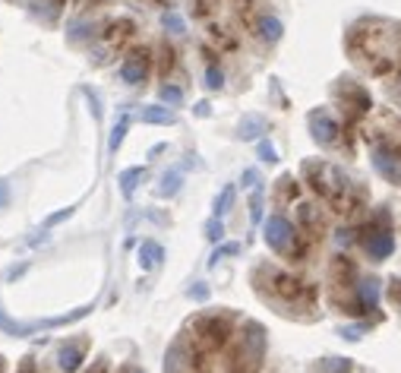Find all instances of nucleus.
<instances>
[{"label": "nucleus", "mask_w": 401, "mask_h": 373, "mask_svg": "<svg viewBox=\"0 0 401 373\" xmlns=\"http://www.w3.org/2000/svg\"><path fill=\"white\" fill-rule=\"evenodd\" d=\"M303 177L313 187V193H320L326 199V206H332L335 212H354V209H361L357 190H354L351 177L344 175L341 168L328 165V162H303Z\"/></svg>", "instance_id": "nucleus-1"}, {"label": "nucleus", "mask_w": 401, "mask_h": 373, "mask_svg": "<svg viewBox=\"0 0 401 373\" xmlns=\"http://www.w3.org/2000/svg\"><path fill=\"white\" fill-rule=\"evenodd\" d=\"M262 357H266V329L259 323H246L228 361V373H256L262 367Z\"/></svg>", "instance_id": "nucleus-2"}, {"label": "nucleus", "mask_w": 401, "mask_h": 373, "mask_svg": "<svg viewBox=\"0 0 401 373\" xmlns=\"http://www.w3.org/2000/svg\"><path fill=\"white\" fill-rule=\"evenodd\" d=\"M228 339H231L228 316L209 313V316H196V320H193V345H196V351H203L205 357L224 348Z\"/></svg>", "instance_id": "nucleus-3"}, {"label": "nucleus", "mask_w": 401, "mask_h": 373, "mask_svg": "<svg viewBox=\"0 0 401 373\" xmlns=\"http://www.w3.org/2000/svg\"><path fill=\"white\" fill-rule=\"evenodd\" d=\"M92 304H86V307L73 310V313H64V316H44V320H32V323H16V320H10L3 310H0V332H7V335H13V339H29V335H35V332L41 329H57V326H70V323H79L82 316L92 313Z\"/></svg>", "instance_id": "nucleus-4"}, {"label": "nucleus", "mask_w": 401, "mask_h": 373, "mask_svg": "<svg viewBox=\"0 0 401 373\" xmlns=\"http://www.w3.org/2000/svg\"><path fill=\"white\" fill-rule=\"evenodd\" d=\"M266 244H269L275 253H285V257H300L303 253L294 224L287 222L285 216H272L269 222H266Z\"/></svg>", "instance_id": "nucleus-5"}, {"label": "nucleus", "mask_w": 401, "mask_h": 373, "mask_svg": "<svg viewBox=\"0 0 401 373\" xmlns=\"http://www.w3.org/2000/svg\"><path fill=\"white\" fill-rule=\"evenodd\" d=\"M272 291L279 294L285 304H297V300H310L313 291L307 288V282H300V279H294V275L287 272H272Z\"/></svg>", "instance_id": "nucleus-6"}, {"label": "nucleus", "mask_w": 401, "mask_h": 373, "mask_svg": "<svg viewBox=\"0 0 401 373\" xmlns=\"http://www.w3.org/2000/svg\"><path fill=\"white\" fill-rule=\"evenodd\" d=\"M310 133L320 146H335L338 142V124L332 120L328 111H313L310 114Z\"/></svg>", "instance_id": "nucleus-7"}, {"label": "nucleus", "mask_w": 401, "mask_h": 373, "mask_svg": "<svg viewBox=\"0 0 401 373\" xmlns=\"http://www.w3.org/2000/svg\"><path fill=\"white\" fill-rule=\"evenodd\" d=\"M373 165H376V171L385 177V181H392L401 187V152L383 146V149L373 152Z\"/></svg>", "instance_id": "nucleus-8"}, {"label": "nucleus", "mask_w": 401, "mask_h": 373, "mask_svg": "<svg viewBox=\"0 0 401 373\" xmlns=\"http://www.w3.org/2000/svg\"><path fill=\"white\" fill-rule=\"evenodd\" d=\"M361 244L370 259H385V257H392V250H395V237L389 231H370L361 237Z\"/></svg>", "instance_id": "nucleus-9"}, {"label": "nucleus", "mask_w": 401, "mask_h": 373, "mask_svg": "<svg viewBox=\"0 0 401 373\" xmlns=\"http://www.w3.org/2000/svg\"><path fill=\"white\" fill-rule=\"evenodd\" d=\"M146 76H148V54H146V51H136V54H130V57L123 60V66H120V79H123V83L140 86Z\"/></svg>", "instance_id": "nucleus-10"}, {"label": "nucleus", "mask_w": 401, "mask_h": 373, "mask_svg": "<svg viewBox=\"0 0 401 373\" xmlns=\"http://www.w3.org/2000/svg\"><path fill=\"white\" fill-rule=\"evenodd\" d=\"M376 298H379V282L367 279V282L354 285V313H370V310H376Z\"/></svg>", "instance_id": "nucleus-11"}, {"label": "nucleus", "mask_w": 401, "mask_h": 373, "mask_svg": "<svg viewBox=\"0 0 401 373\" xmlns=\"http://www.w3.org/2000/svg\"><path fill=\"white\" fill-rule=\"evenodd\" d=\"M86 361V342H70V345H60L57 351V367L64 373H76Z\"/></svg>", "instance_id": "nucleus-12"}, {"label": "nucleus", "mask_w": 401, "mask_h": 373, "mask_svg": "<svg viewBox=\"0 0 401 373\" xmlns=\"http://www.w3.org/2000/svg\"><path fill=\"white\" fill-rule=\"evenodd\" d=\"M344 111L351 117H363L370 111V95L367 89H361V86H344Z\"/></svg>", "instance_id": "nucleus-13"}, {"label": "nucleus", "mask_w": 401, "mask_h": 373, "mask_svg": "<svg viewBox=\"0 0 401 373\" xmlns=\"http://www.w3.org/2000/svg\"><path fill=\"white\" fill-rule=\"evenodd\" d=\"M281 32H285L281 19H275V16H259L256 19V35H259L266 44H275L281 38Z\"/></svg>", "instance_id": "nucleus-14"}, {"label": "nucleus", "mask_w": 401, "mask_h": 373, "mask_svg": "<svg viewBox=\"0 0 401 373\" xmlns=\"http://www.w3.org/2000/svg\"><path fill=\"white\" fill-rule=\"evenodd\" d=\"M297 218H300V224L307 228V234H320L322 228H326V222H322V216H320V209L316 206H297Z\"/></svg>", "instance_id": "nucleus-15"}, {"label": "nucleus", "mask_w": 401, "mask_h": 373, "mask_svg": "<svg viewBox=\"0 0 401 373\" xmlns=\"http://www.w3.org/2000/svg\"><path fill=\"white\" fill-rule=\"evenodd\" d=\"M142 120L146 124H161V127H171L177 117H174V111H168V108H158V105H148V108H142Z\"/></svg>", "instance_id": "nucleus-16"}, {"label": "nucleus", "mask_w": 401, "mask_h": 373, "mask_svg": "<svg viewBox=\"0 0 401 373\" xmlns=\"http://www.w3.org/2000/svg\"><path fill=\"white\" fill-rule=\"evenodd\" d=\"M161 257H164V250L158 247L155 241H146V244L140 247V266H142V269H155Z\"/></svg>", "instance_id": "nucleus-17"}, {"label": "nucleus", "mask_w": 401, "mask_h": 373, "mask_svg": "<svg viewBox=\"0 0 401 373\" xmlns=\"http://www.w3.org/2000/svg\"><path fill=\"white\" fill-rule=\"evenodd\" d=\"M142 177H146V168H130V171H123V175H120V190H123V196H133V190L140 187Z\"/></svg>", "instance_id": "nucleus-18"}, {"label": "nucleus", "mask_w": 401, "mask_h": 373, "mask_svg": "<svg viewBox=\"0 0 401 373\" xmlns=\"http://www.w3.org/2000/svg\"><path fill=\"white\" fill-rule=\"evenodd\" d=\"M181 190V175L171 171V175L161 177V187H158V196H174V193Z\"/></svg>", "instance_id": "nucleus-19"}, {"label": "nucleus", "mask_w": 401, "mask_h": 373, "mask_svg": "<svg viewBox=\"0 0 401 373\" xmlns=\"http://www.w3.org/2000/svg\"><path fill=\"white\" fill-rule=\"evenodd\" d=\"M127 127H130V117H120V120H117V127H114V133H111V142H107V149H111V152L120 149L123 136H127Z\"/></svg>", "instance_id": "nucleus-20"}, {"label": "nucleus", "mask_w": 401, "mask_h": 373, "mask_svg": "<svg viewBox=\"0 0 401 373\" xmlns=\"http://www.w3.org/2000/svg\"><path fill=\"white\" fill-rule=\"evenodd\" d=\"M231 203H234V187H224V190H221V196L215 199V216H224V212H228L231 209Z\"/></svg>", "instance_id": "nucleus-21"}, {"label": "nucleus", "mask_w": 401, "mask_h": 373, "mask_svg": "<svg viewBox=\"0 0 401 373\" xmlns=\"http://www.w3.org/2000/svg\"><path fill=\"white\" fill-rule=\"evenodd\" d=\"M205 237H209L212 244H218L221 237H224V224H221V218H218V216L205 222Z\"/></svg>", "instance_id": "nucleus-22"}, {"label": "nucleus", "mask_w": 401, "mask_h": 373, "mask_svg": "<svg viewBox=\"0 0 401 373\" xmlns=\"http://www.w3.org/2000/svg\"><path fill=\"white\" fill-rule=\"evenodd\" d=\"M259 130H262V120H256V117H246L244 124H240V136H244V140L259 136Z\"/></svg>", "instance_id": "nucleus-23"}, {"label": "nucleus", "mask_w": 401, "mask_h": 373, "mask_svg": "<svg viewBox=\"0 0 401 373\" xmlns=\"http://www.w3.org/2000/svg\"><path fill=\"white\" fill-rule=\"evenodd\" d=\"M161 101H168V105H181L183 92L177 89V86H161Z\"/></svg>", "instance_id": "nucleus-24"}, {"label": "nucleus", "mask_w": 401, "mask_h": 373, "mask_svg": "<svg viewBox=\"0 0 401 373\" xmlns=\"http://www.w3.org/2000/svg\"><path fill=\"white\" fill-rule=\"evenodd\" d=\"M221 79H224L221 70L215 64H209V70H205V86H209V89H221Z\"/></svg>", "instance_id": "nucleus-25"}, {"label": "nucleus", "mask_w": 401, "mask_h": 373, "mask_svg": "<svg viewBox=\"0 0 401 373\" xmlns=\"http://www.w3.org/2000/svg\"><path fill=\"white\" fill-rule=\"evenodd\" d=\"M250 218H253V224L262 222V193L259 190H256L253 199H250Z\"/></svg>", "instance_id": "nucleus-26"}, {"label": "nucleus", "mask_w": 401, "mask_h": 373, "mask_svg": "<svg viewBox=\"0 0 401 373\" xmlns=\"http://www.w3.org/2000/svg\"><path fill=\"white\" fill-rule=\"evenodd\" d=\"M228 253H240V244H224V247H218L212 253V259H209V266H218V259L228 257Z\"/></svg>", "instance_id": "nucleus-27"}, {"label": "nucleus", "mask_w": 401, "mask_h": 373, "mask_svg": "<svg viewBox=\"0 0 401 373\" xmlns=\"http://www.w3.org/2000/svg\"><path fill=\"white\" fill-rule=\"evenodd\" d=\"M164 29H171L174 35L183 32V19L177 16V13H164Z\"/></svg>", "instance_id": "nucleus-28"}, {"label": "nucleus", "mask_w": 401, "mask_h": 373, "mask_svg": "<svg viewBox=\"0 0 401 373\" xmlns=\"http://www.w3.org/2000/svg\"><path fill=\"white\" fill-rule=\"evenodd\" d=\"M259 158L262 162H269V165L272 162H279V155H275V149H272L269 142H259Z\"/></svg>", "instance_id": "nucleus-29"}, {"label": "nucleus", "mask_w": 401, "mask_h": 373, "mask_svg": "<svg viewBox=\"0 0 401 373\" xmlns=\"http://www.w3.org/2000/svg\"><path fill=\"white\" fill-rule=\"evenodd\" d=\"M70 216H73V209H70V206L60 209V212H54V216L48 218V228H51V224H57V222H64V218H70Z\"/></svg>", "instance_id": "nucleus-30"}, {"label": "nucleus", "mask_w": 401, "mask_h": 373, "mask_svg": "<svg viewBox=\"0 0 401 373\" xmlns=\"http://www.w3.org/2000/svg\"><path fill=\"white\" fill-rule=\"evenodd\" d=\"M16 373H38V370H35V361H32V357H23Z\"/></svg>", "instance_id": "nucleus-31"}, {"label": "nucleus", "mask_w": 401, "mask_h": 373, "mask_svg": "<svg viewBox=\"0 0 401 373\" xmlns=\"http://www.w3.org/2000/svg\"><path fill=\"white\" fill-rule=\"evenodd\" d=\"M190 298H196V300H205V298H209V288H203V285H196V288L190 291Z\"/></svg>", "instance_id": "nucleus-32"}, {"label": "nucleus", "mask_w": 401, "mask_h": 373, "mask_svg": "<svg viewBox=\"0 0 401 373\" xmlns=\"http://www.w3.org/2000/svg\"><path fill=\"white\" fill-rule=\"evenodd\" d=\"M7 199H10V187H7L3 181H0V209L7 206Z\"/></svg>", "instance_id": "nucleus-33"}, {"label": "nucleus", "mask_w": 401, "mask_h": 373, "mask_svg": "<svg viewBox=\"0 0 401 373\" xmlns=\"http://www.w3.org/2000/svg\"><path fill=\"white\" fill-rule=\"evenodd\" d=\"M89 373H107V361H105V357H101L99 364H95V370H89Z\"/></svg>", "instance_id": "nucleus-34"}, {"label": "nucleus", "mask_w": 401, "mask_h": 373, "mask_svg": "<svg viewBox=\"0 0 401 373\" xmlns=\"http://www.w3.org/2000/svg\"><path fill=\"white\" fill-rule=\"evenodd\" d=\"M120 373H142V370H140V367H123Z\"/></svg>", "instance_id": "nucleus-35"}, {"label": "nucleus", "mask_w": 401, "mask_h": 373, "mask_svg": "<svg viewBox=\"0 0 401 373\" xmlns=\"http://www.w3.org/2000/svg\"><path fill=\"white\" fill-rule=\"evenodd\" d=\"M0 373H7V357H0Z\"/></svg>", "instance_id": "nucleus-36"}]
</instances>
